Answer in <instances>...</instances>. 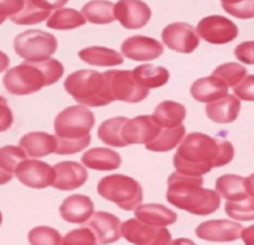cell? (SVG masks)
Masks as SVG:
<instances>
[{
	"label": "cell",
	"instance_id": "cell-30",
	"mask_svg": "<svg viewBox=\"0 0 254 245\" xmlns=\"http://www.w3.org/2000/svg\"><path fill=\"white\" fill-rule=\"evenodd\" d=\"M113 2L108 0H92L82 7V14L91 24H111L116 20Z\"/></svg>",
	"mask_w": 254,
	"mask_h": 245
},
{
	"label": "cell",
	"instance_id": "cell-35",
	"mask_svg": "<svg viewBox=\"0 0 254 245\" xmlns=\"http://www.w3.org/2000/svg\"><path fill=\"white\" fill-rule=\"evenodd\" d=\"M225 212L230 218L241 222L254 220V197H246L242 199L228 200L225 205Z\"/></svg>",
	"mask_w": 254,
	"mask_h": 245
},
{
	"label": "cell",
	"instance_id": "cell-44",
	"mask_svg": "<svg viewBox=\"0 0 254 245\" xmlns=\"http://www.w3.org/2000/svg\"><path fill=\"white\" fill-rule=\"evenodd\" d=\"M36 5H39L42 9H46L51 11L52 9H60L64 5L68 2V0H32Z\"/></svg>",
	"mask_w": 254,
	"mask_h": 245
},
{
	"label": "cell",
	"instance_id": "cell-3",
	"mask_svg": "<svg viewBox=\"0 0 254 245\" xmlns=\"http://www.w3.org/2000/svg\"><path fill=\"white\" fill-rule=\"evenodd\" d=\"M94 126V115L88 108L72 105L55 118L57 155H72L84 150L91 144L89 131Z\"/></svg>",
	"mask_w": 254,
	"mask_h": 245
},
{
	"label": "cell",
	"instance_id": "cell-26",
	"mask_svg": "<svg viewBox=\"0 0 254 245\" xmlns=\"http://www.w3.org/2000/svg\"><path fill=\"white\" fill-rule=\"evenodd\" d=\"M78 57L86 63L98 67L119 66L124 63L123 56L112 49L102 46H91L81 49Z\"/></svg>",
	"mask_w": 254,
	"mask_h": 245
},
{
	"label": "cell",
	"instance_id": "cell-24",
	"mask_svg": "<svg viewBox=\"0 0 254 245\" xmlns=\"http://www.w3.org/2000/svg\"><path fill=\"white\" fill-rule=\"evenodd\" d=\"M135 217L144 223L156 227H166L171 225L178 220V214L168 207L156 203L140 204L134 209Z\"/></svg>",
	"mask_w": 254,
	"mask_h": 245
},
{
	"label": "cell",
	"instance_id": "cell-18",
	"mask_svg": "<svg viewBox=\"0 0 254 245\" xmlns=\"http://www.w3.org/2000/svg\"><path fill=\"white\" fill-rule=\"evenodd\" d=\"M55 180L52 187L59 191H73L82 187L88 178L86 168L74 161H62L54 166Z\"/></svg>",
	"mask_w": 254,
	"mask_h": 245
},
{
	"label": "cell",
	"instance_id": "cell-32",
	"mask_svg": "<svg viewBox=\"0 0 254 245\" xmlns=\"http://www.w3.org/2000/svg\"><path fill=\"white\" fill-rule=\"evenodd\" d=\"M128 120L124 116H118V118L108 119V120L103 121L99 125L98 138L101 141H103L106 145L113 146V147H124L128 144L124 141L123 136H122V130H123V125L126 121Z\"/></svg>",
	"mask_w": 254,
	"mask_h": 245
},
{
	"label": "cell",
	"instance_id": "cell-31",
	"mask_svg": "<svg viewBox=\"0 0 254 245\" xmlns=\"http://www.w3.org/2000/svg\"><path fill=\"white\" fill-rule=\"evenodd\" d=\"M245 177L237 175H223L216 181V191L227 200L242 199L248 197Z\"/></svg>",
	"mask_w": 254,
	"mask_h": 245
},
{
	"label": "cell",
	"instance_id": "cell-42",
	"mask_svg": "<svg viewBox=\"0 0 254 245\" xmlns=\"http://www.w3.org/2000/svg\"><path fill=\"white\" fill-rule=\"evenodd\" d=\"M235 56L238 61L247 64H254V41H246L235 49Z\"/></svg>",
	"mask_w": 254,
	"mask_h": 245
},
{
	"label": "cell",
	"instance_id": "cell-29",
	"mask_svg": "<svg viewBox=\"0 0 254 245\" xmlns=\"http://www.w3.org/2000/svg\"><path fill=\"white\" fill-rule=\"evenodd\" d=\"M186 128L184 124L176 126V128H161L159 135L153 141L148 143L145 147L149 151H155V152H166L178 146L185 138Z\"/></svg>",
	"mask_w": 254,
	"mask_h": 245
},
{
	"label": "cell",
	"instance_id": "cell-17",
	"mask_svg": "<svg viewBox=\"0 0 254 245\" xmlns=\"http://www.w3.org/2000/svg\"><path fill=\"white\" fill-rule=\"evenodd\" d=\"M86 224L96 235L97 244H112L123 237L121 220L112 213L94 212Z\"/></svg>",
	"mask_w": 254,
	"mask_h": 245
},
{
	"label": "cell",
	"instance_id": "cell-22",
	"mask_svg": "<svg viewBox=\"0 0 254 245\" xmlns=\"http://www.w3.org/2000/svg\"><path fill=\"white\" fill-rule=\"evenodd\" d=\"M20 146L31 157H44L55 152L57 146L56 136L44 131H32L22 136L19 141Z\"/></svg>",
	"mask_w": 254,
	"mask_h": 245
},
{
	"label": "cell",
	"instance_id": "cell-36",
	"mask_svg": "<svg viewBox=\"0 0 254 245\" xmlns=\"http://www.w3.org/2000/svg\"><path fill=\"white\" fill-rule=\"evenodd\" d=\"M213 76L222 79L227 87H235L247 76V69L242 64L228 62V63L221 64L212 72Z\"/></svg>",
	"mask_w": 254,
	"mask_h": 245
},
{
	"label": "cell",
	"instance_id": "cell-37",
	"mask_svg": "<svg viewBox=\"0 0 254 245\" xmlns=\"http://www.w3.org/2000/svg\"><path fill=\"white\" fill-rule=\"evenodd\" d=\"M29 243L32 245H59L62 243V237L54 228L41 225L30 230Z\"/></svg>",
	"mask_w": 254,
	"mask_h": 245
},
{
	"label": "cell",
	"instance_id": "cell-21",
	"mask_svg": "<svg viewBox=\"0 0 254 245\" xmlns=\"http://www.w3.org/2000/svg\"><path fill=\"white\" fill-rule=\"evenodd\" d=\"M206 114L212 121L218 124H228L238 118L241 111V100L237 96L227 94L223 98L211 101L206 105Z\"/></svg>",
	"mask_w": 254,
	"mask_h": 245
},
{
	"label": "cell",
	"instance_id": "cell-4",
	"mask_svg": "<svg viewBox=\"0 0 254 245\" xmlns=\"http://www.w3.org/2000/svg\"><path fill=\"white\" fill-rule=\"evenodd\" d=\"M64 64L55 58L26 61L9 69L2 78L5 89L14 96H27L52 86L64 76Z\"/></svg>",
	"mask_w": 254,
	"mask_h": 245
},
{
	"label": "cell",
	"instance_id": "cell-7",
	"mask_svg": "<svg viewBox=\"0 0 254 245\" xmlns=\"http://www.w3.org/2000/svg\"><path fill=\"white\" fill-rule=\"evenodd\" d=\"M14 49L17 56L26 61H44L56 52L57 40L50 32L27 30L15 37Z\"/></svg>",
	"mask_w": 254,
	"mask_h": 245
},
{
	"label": "cell",
	"instance_id": "cell-1",
	"mask_svg": "<svg viewBox=\"0 0 254 245\" xmlns=\"http://www.w3.org/2000/svg\"><path fill=\"white\" fill-rule=\"evenodd\" d=\"M235 157V147L227 140L191 133L183 139L175 156L176 171L188 176H202L215 167L228 165Z\"/></svg>",
	"mask_w": 254,
	"mask_h": 245
},
{
	"label": "cell",
	"instance_id": "cell-45",
	"mask_svg": "<svg viewBox=\"0 0 254 245\" xmlns=\"http://www.w3.org/2000/svg\"><path fill=\"white\" fill-rule=\"evenodd\" d=\"M241 237H242L245 244L254 245V224L251 225L250 228H245Z\"/></svg>",
	"mask_w": 254,
	"mask_h": 245
},
{
	"label": "cell",
	"instance_id": "cell-46",
	"mask_svg": "<svg viewBox=\"0 0 254 245\" xmlns=\"http://www.w3.org/2000/svg\"><path fill=\"white\" fill-rule=\"evenodd\" d=\"M245 185H246V191H247L248 196H252V197H254V173H252V175L248 176V177L246 178Z\"/></svg>",
	"mask_w": 254,
	"mask_h": 245
},
{
	"label": "cell",
	"instance_id": "cell-12",
	"mask_svg": "<svg viewBox=\"0 0 254 245\" xmlns=\"http://www.w3.org/2000/svg\"><path fill=\"white\" fill-rule=\"evenodd\" d=\"M17 180L30 188H46L55 180L54 166L39 160H24L16 168Z\"/></svg>",
	"mask_w": 254,
	"mask_h": 245
},
{
	"label": "cell",
	"instance_id": "cell-49",
	"mask_svg": "<svg viewBox=\"0 0 254 245\" xmlns=\"http://www.w3.org/2000/svg\"><path fill=\"white\" fill-rule=\"evenodd\" d=\"M1 222H2V215H1V212H0V225H1Z\"/></svg>",
	"mask_w": 254,
	"mask_h": 245
},
{
	"label": "cell",
	"instance_id": "cell-14",
	"mask_svg": "<svg viewBox=\"0 0 254 245\" xmlns=\"http://www.w3.org/2000/svg\"><path fill=\"white\" fill-rule=\"evenodd\" d=\"M116 19L129 30L141 29L151 17V10L141 0H119L114 6Z\"/></svg>",
	"mask_w": 254,
	"mask_h": 245
},
{
	"label": "cell",
	"instance_id": "cell-41",
	"mask_svg": "<svg viewBox=\"0 0 254 245\" xmlns=\"http://www.w3.org/2000/svg\"><path fill=\"white\" fill-rule=\"evenodd\" d=\"M24 6V0H0V25Z\"/></svg>",
	"mask_w": 254,
	"mask_h": 245
},
{
	"label": "cell",
	"instance_id": "cell-33",
	"mask_svg": "<svg viewBox=\"0 0 254 245\" xmlns=\"http://www.w3.org/2000/svg\"><path fill=\"white\" fill-rule=\"evenodd\" d=\"M86 24L83 14L74 9H57L46 22L49 29L54 30H73Z\"/></svg>",
	"mask_w": 254,
	"mask_h": 245
},
{
	"label": "cell",
	"instance_id": "cell-5",
	"mask_svg": "<svg viewBox=\"0 0 254 245\" xmlns=\"http://www.w3.org/2000/svg\"><path fill=\"white\" fill-rule=\"evenodd\" d=\"M64 89L79 104L92 108L104 106L114 100L106 74L92 69H79L69 74L64 81Z\"/></svg>",
	"mask_w": 254,
	"mask_h": 245
},
{
	"label": "cell",
	"instance_id": "cell-11",
	"mask_svg": "<svg viewBox=\"0 0 254 245\" xmlns=\"http://www.w3.org/2000/svg\"><path fill=\"white\" fill-rule=\"evenodd\" d=\"M161 39L169 49L180 53H191L200 45L197 31L186 22L168 25L161 32Z\"/></svg>",
	"mask_w": 254,
	"mask_h": 245
},
{
	"label": "cell",
	"instance_id": "cell-6",
	"mask_svg": "<svg viewBox=\"0 0 254 245\" xmlns=\"http://www.w3.org/2000/svg\"><path fill=\"white\" fill-rule=\"evenodd\" d=\"M97 192L104 199L116 203L124 210H134L143 200L140 183L126 175H109L102 178Z\"/></svg>",
	"mask_w": 254,
	"mask_h": 245
},
{
	"label": "cell",
	"instance_id": "cell-47",
	"mask_svg": "<svg viewBox=\"0 0 254 245\" xmlns=\"http://www.w3.org/2000/svg\"><path fill=\"white\" fill-rule=\"evenodd\" d=\"M9 64H10L9 57H7L4 52L0 51V73L4 71H6L7 67H9Z\"/></svg>",
	"mask_w": 254,
	"mask_h": 245
},
{
	"label": "cell",
	"instance_id": "cell-10",
	"mask_svg": "<svg viewBox=\"0 0 254 245\" xmlns=\"http://www.w3.org/2000/svg\"><path fill=\"white\" fill-rule=\"evenodd\" d=\"M196 31L206 42L212 45L228 44L238 36L237 25L221 15L203 17L198 22Z\"/></svg>",
	"mask_w": 254,
	"mask_h": 245
},
{
	"label": "cell",
	"instance_id": "cell-43",
	"mask_svg": "<svg viewBox=\"0 0 254 245\" xmlns=\"http://www.w3.org/2000/svg\"><path fill=\"white\" fill-rule=\"evenodd\" d=\"M14 115L11 109L7 105V101L4 97L0 96V133L6 131L11 128Z\"/></svg>",
	"mask_w": 254,
	"mask_h": 245
},
{
	"label": "cell",
	"instance_id": "cell-34",
	"mask_svg": "<svg viewBox=\"0 0 254 245\" xmlns=\"http://www.w3.org/2000/svg\"><path fill=\"white\" fill-rule=\"evenodd\" d=\"M50 12H51L50 10L42 9L32 0H24L22 9L10 16V20L17 25H35L45 21L49 17Z\"/></svg>",
	"mask_w": 254,
	"mask_h": 245
},
{
	"label": "cell",
	"instance_id": "cell-27",
	"mask_svg": "<svg viewBox=\"0 0 254 245\" xmlns=\"http://www.w3.org/2000/svg\"><path fill=\"white\" fill-rule=\"evenodd\" d=\"M153 116L161 128H176L185 120L186 108L178 101H161L155 108Z\"/></svg>",
	"mask_w": 254,
	"mask_h": 245
},
{
	"label": "cell",
	"instance_id": "cell-25",
	"mask_svg": "<svg viewBox=\"0 0 254 245\" xmlns=\"http://www.w3.org/2000/svg\"><path fill=\"white\" fill-rule=\"evenodd\" d=\"M26 151L21 146L7 145L0 147V185L11 181L17 166L26 160Z\"/></svg>",
	"mask_w": 254,
	"mask_h": 245
},
{
	"label": "cell",
	"instance_id": "cell-13",
	"mask_svg": "<svg viewBox=\"0 0 254 245\" xmlns=\"http://www.w3.org/2000/svg\"><path fill=\"white\" fill-rule=\"evenodd\" d=\"M161 126L153 115H140L127 120L123 125L122 136L128 145L144 144L153 141L159 135Z\"/></svg>",
	"mask_w": 254,
	"mask_h": 245
},
{
	"label": "cell",
	"instance_id": "cell-48",
	"mask_svg": "<svg viewBox=\"0 0 254 245\" xmlns=\"http://www.w3.org/2000/svg\"><path fill=\"white\" fill-rule=\"evenodd\" d=\"M222 4H236V2H240L242 0H221Z\"/></svg>",
	"mask_w": 254,
	"mask_h": 245
},
{
	"label": "cell",
	"instance_id": "cell-20",
	"mask_svg": "<svg viewBox=\"0 0 254 245\" xmlns=\"http://www.w3.org/2000/svg\"><path fill=\"white\" fill-rule=\"evenodd\" d=\"M190 92L195 100L200 103H211L227 96L228 87L222 79L212 74L193 82Z\"/></svg>",
	"mask_w": 254,
	"mask_h": 245
},
{
	"label": "cell",
	"instance_id": "cell-28",
	"mask_svg": "<svg viewBox=\"0 0 254 245\" xmlns=\"http://www.w3.org/2000/svg\"><path fill=\"white\" fill-rule=\"evenodd\" d=\"M133 74L136 81L146 88H159L165 86L170 78V72L161 66L141 64L133 69Z\"/></svg>",
	"mask_w": 254,
	"mask_h": 245
},
{
	"label": "cell",
	"instance_id": "cell-38",
	"mask_svg": "<svg viewBox=\"0 0 254 245\" xmlns=\"http://www.w3.org/2000/svg\"><path fill=\"white\" fill-rule=\"evenodd\" d=\"M64 245H94L97 244V238L88 227L81 229H73L66 234L62 239Z\"/></svg>",
	"mask_w": 254,
	"mask_h": 245
},
{
	"label": "cell",
	"instance_id": "cell-39",
	"mask_svg": "<svg viewBox=\"0 0 254 245\" xmlns=\"http://www.w3.org/2000/svg\"><path fill=\"white\" fill-rule=\"evenodd\" d=\"M226 12L238 19H253L254 0H242L236 4H222Z\"/></svg>",
	"mask_w": 254,
	"mask_h": 245
},
{
	"label": "cell",
	"instance_id": "cell-9",
	"mask_svg": "<svg viewBox=\"0 0 254 245\" xmlns=\"http://www.w3.org/2000/svg\"><path fill=\"white\" fill-rule=\"evenodd\" d=\"M122 235L136 245H168L171 243V234L165 227L150 225L138 218H131L122 224Z\"/></svg>",
	"mask_w": 254,
	"mask_h": 245
},
{
	"label": "cell",
	"instance_id": "cell-2",
	"mask_svg": "<svg viewBox=\"0 0 254 245\" xmlns=\"http://www.w3.org/2000/svg\"><path fill=\"white\" fill-rule=\"evenodd\" d=\"M202 185V176H188L176 171L168 180L166 199L191 214H212L221 205L220 193L203 188Z\"/></svg>",
	"mask_w": 254,
	"mask_h": 245
},
{
	"label": "cell",
	"instance_id": "cell-16",
	"mask_svg": "<svg viewBox=\"0 0 254 245\" xmlns=\"http://www.w3.org/2000/svg\"><path fill=\"white\" fill-rule=\"evenodd\" d=\"M121 49L124 56L139 62L153 61L160 57L164 52V46L158 40L141 35L128 37L122 44Z\"/></svg>",
	"mask_w": 254,
	"mask_h": 245
},
{
	"label": "cell",
	"instance_id": "cell-40",
	"mask_svg": "<svg viewBox=\"0 0 254 245\" xmlns=\"http://www.w3.org/2000/svg\"><path fill=\"white\" fill-rule=\"evenodd\" d=\"M235 96L246 101H254V74L246 76L237 86L233 87Z\"/></svg>",
	"mask_w": 254,
	"mask_h": 245
},
{
	"label": "cell",
	"instance_id": "cell-23",
	"mask_svg": "<svg viewBox=\"0 0 254 245\" xmlns=\"http://www.w3.org/2000/svg\"><path fill=\"white\" fill-rule=\"evenodd\" d=\"M81 161L86 167L97 171H113L122 165L121 155L106 147H94L86 151Z\"/></svg>",
	"mask_w": 254,
	"mask_h": 245
},
{
	"label": "cell",
	"instance_id": "cell-15",
	"mask_svg": "<svg viewBox=\"0 0 254 245\" xmlns=\"http://www.w3.org/2000/svg\"><path fill=\"white\" fill-rule=\"evenodd\" d=\"M243 225L232 220L213 219L203 222L196 228V235L200 239L207 242H235L241 237L243 232Z\"/></svg>",
	"mask_w": 254,
	"mask_h": 245
},
{
	"label": "cell",
	"instance_id": "cell-8",
	"mask_svg": "<svg viewBox=\"0 0 254 245\" xmlns=\"http://www.w3.org/2000/svg\"><path fill=\"white\" fill-rule=\"evenodd\" d=\"M108 81V88L114 100L127 103H139L149 96V88L139 83L134 77L133 71H112L104 72Z\"/></svg>",
	"mask_w": 254,
	"mask_h": 245
},
{
	"label": "cell",
	"instance_id": "cell-19",
	"mask_svg": "<svg viewBox=\"0 0 254 245\" xmlns=\"http://www.w3.org/2000/svg\"><path fill=\"white\" fill-rule=\"evenodd\" d=\"M94 204L84 195H72L64 200L60 207L62 219L73 224H83L93 214Z\"/></svg>",
	"mask_w": 254,
	"mask_h": 245
}]
</instances>
